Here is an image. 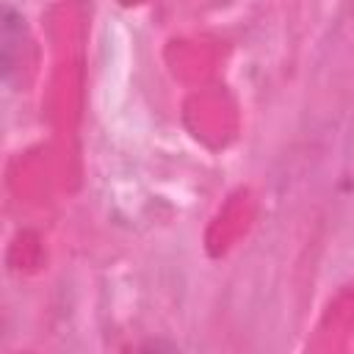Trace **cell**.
Returning <instances> with one entry per match:
<instances>
[{
  "label": "cell",
  "mask_w": 354,
  "mask_h": 354,
  "mask_svg": "<svg viewBox=\"0 0 354 354\" xmlns=\"http://www.w3.org/2000/svg\"><path fill=\"white\" fill-rule=\"evenodd\" d=\"M22 58V14L3 3L0 6V61H3V77L8 80L17 61Z\"/></svg>",
  "instance_id": "obj_1"
},
{
  "label": "cell",
  "mask_w": 354,
  "mask_h": 354,
  "mask_svg": "<svg viewBox=\"0 0 354 354\" xmlns=\"http://www.w3.org/2000/svg\"><path fill=\"white\" fill-rule=\"evenodd\" d=\"M138 354H180V348L169 337H149V340H144Z\"/></svg>",
  "instance_id": "obj_2"
},
{
  "label": "cell",
  "mask_w": 354,
  "mask_h": 354,
  "mask_svg": "<svg viewBox=\"0 0 354 354\" xmlns=\"http://www.w3.org/2000/svg\"><path fill=\"white\" fill-rule=\"evenodd\" d=\"M343 183L354 194V124L348 133V149H346V169H343Z\"/></svg>",
  "instance_id": "obj_3"
}]
</instances>
